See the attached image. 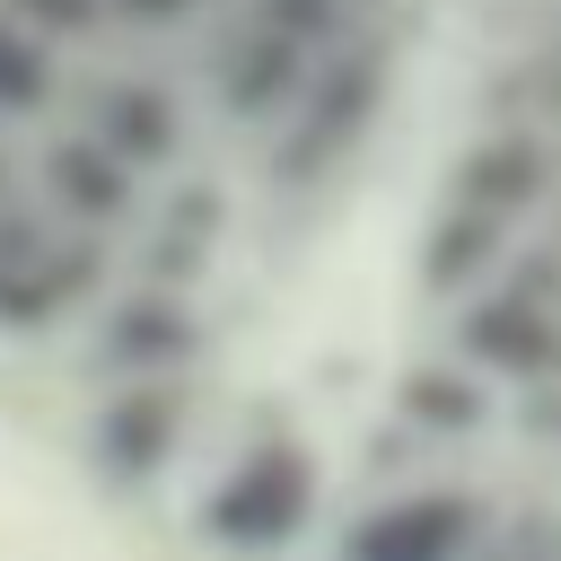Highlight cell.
Masks as SVG:
<instances>
[{
  "label": "cell",
  "instance_id": "6da1fadb",
  "mask_svg": "<svg viewBox=\"0 0 561 561\" xmlns=\"http://www.w3.org/2000/svg\"><path fill=\"white\" fill-rule=\"evenodd\" d=\"M105 280V245L79 228H53L18 193L0 202V333H44L70 307H88Z\"/></svg>",
  "mask_w": 561,
  "mask_h": 561
},
{
  "label": "cell",
  "instance_id": "7a4b0ae2",
  "mask_svg": "<svg viewBox=\"0 0 561 561\" xmlns=\"http://www.w3.org/2000/svg\"><path fill=\"white\" fill-rule=\"evenodd\" d=\"M307 508H316V465H307V447H254V456H237V465L210 482L202 535H210L219 552H280V543L307 526Z\"/></svg>",
  "mask_w": 561,
  "mask_h": 561
},
{
  "label": "cell",
  "instance_id": "3957f363",
  "mask_svg": "<svg viewBox=\"0 0 561 561\" xmlns=\"http://www.w3.org/2000/svg\"><path fill=\"white\" fill-rule=\"evenodd\" d=\"M175 430H184V386L175 377L114 386V403L96 412V465H105V482H149L175 456Z\"/></svg>",
  "mask_w": 561,
  "mask_h": 561
},
{
  "label": "cell",
  "instance_id": "277c9868",
  "mask_svg": "<svg viewBox=\"0 0 561 561\" xmlns=\"http://www.w3.org/2000/svg\"><path fill=\"white\" fill-rule=\"evenodd\" d=\"M465 535H473V500H456V491H412V500L368 508V517L342 535V561H456Z\"/></svg>",
  "mask_w": 561,
  "mask_h": 561
},
{
  "label": "cell",
  "instance_id": "5b68a950",
  "mask_svg": "<svg viewBox=\"0 0 561 561\" xmlns=\"http://www.w3.org/2000/svg\"><path fill=\"white\" fill-rule=\"evenodd\" d=\"M131 167L105 149V140H88V131H61L53 149H44V202L79 228V237H96V228H114V219H131Z\"/></svg>",
  "mask_w": 561,
  "mask_h": 561
},
{
  "label": "cell",
  "instance_id": "8992f818",
  "mask_svg": "<svg viewBox=\"0 0 561 561\" xmlns=\"http://www.w3.org/2000/svg\"><path fill=\"white\" fill-rule=\"evenodd\" d=\"M193 342H202L193 316H184L175 298H149V289H140V298H123V307L105 316V333H96V368H123V377L140 386V377H167L175 359H193Z\"/></svg>",
  "mask_w": 561,
  "mask_h": 561
},
{
  "label": "cell",
  "instance_id": "52a82bcc",
  "mask_svg": "<svg viewBox=\"0 0 561 561\" xmlns=\"http://www.w3.org/2000/svg\"><path fill=\"white\" fill-rule=\"evenodd\" d=\"M88 140H105L123 167H158L175 158V96L149 79H105L88 105Z\"/></svg>",
  "mask_w": 561,
  "mask_h": 561
},
{
  "label": "cell",
  "instance_id": "ba28073f",
  "mask_svg": "<svg viewBox=\"0 0 561 561\" xmlns=\"http://www.w3.org/2000/svg\"><path fill=\"white\" fill-rule=\"evenodd\" d=\"M44 105H53V53H44L26 26L0 18V123H26V114H44Z\"/></svg>",
  "mask_w": 561,
  "mask_h": 561
},
{
  "label": "cell",
  "instance_id": "9c48e42d",
  "mask_svg": "<svg viewBox=\"0 0 561 561\" xmlns=\"http://www.w3.org/2000/svg\"><path fill=\"white\" fill-rule=\"evenodd\" d=\"M0 18L26 26L35 44H53V35H88V26H105L114 9H105V0H0Z\"/></svg>",
  "mask_w": 561,
  "mask_h": 561
},
{
  "label": "cell",
  "instance_id": "30bf717a",
  "mask_svg": "<svg viewBox=\"0 0 561 561\" xmlns=\"http://www.w3.org/2000/svg\"><path fill=\"white\" fill-rule=\"evenodd\" d=\"M105 9H123V18H184L193 0H105Z\"/></svg>",
  "mask_w": 561,
  "mask_h": 561
},
{
  "label": "cell",
  "instance_id": "8fae6325",
  "mask_svg": "<svg viewBox=\"0 0 561 561\" xmlns=\"http://www.w3.org/2000/svg\"><path fill=\"white\" fill-rule=\"evenodd\" d=\"M0 202H9V184H0Z\"/></svg>",
  "mask_w": 561,
  "mask_h": 561
}]
</instances>
